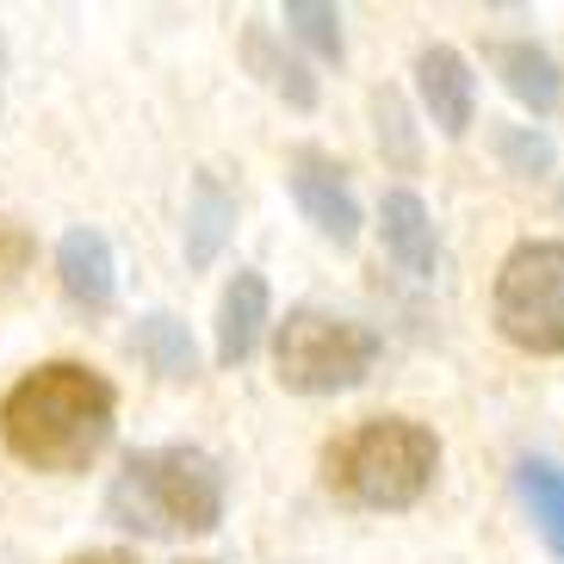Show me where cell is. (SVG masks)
<instances>
[{
  "label": "cell",
  "mask_w": 564,
  "mask_h": 564,
  "mask_svg": "<svg viewBox=\"0 0 564 564\" xmlns=\"http://www.w3.org/2000/svg\"><path fill=\"white\" fill-rule=\"evenodd\" d=\"M236 230V193L217 174L193 181V205H186V267H212Z\"/></svg>",
  "instance_id": "obj_12"
},
{
  "label": "cell",
  "mask_w": 564,
  "mask_h": 564,
  "mask_svg": "<svg viewBox=\"0 0 564 564\" xmlns=\"http://www.w3.org/2000/svg\"><path fill=\"white\" fill-rule=\"evenodd\" d=\"M379 230H384L391 261L403 273H415V280H429L434 273V224H429V205L415 199L410 186H398V193L379 199Z\"/></svg>",
  "instance_id": "obj_11"
},
{
  "label": "cell",
  "mask_w": 564,
  "mask_h": 564,
  "mask_svg": "<svg viewBox=\"0 0 564 564\" xmlns=\"http://www.w3.org/2000/svg\"><path fill=\"white\" fill-rule=\"evenodd\" d=\"M379 360V335L366 329L360 316L323 311V304H299L273 329V366H280V384L299 391V398H335V391H354V384L372 372Z\"/></svg>",
  "instance_id": "obj_4"
},
{
  "label": "cell",
  "mask_w": 564,
  "mask_h": 564,
  "mask_svg": "<svg viewBox=\"0 0 564 564\" xmlns=\"http://www.w3.org/2000/svg\"><path fill=\"white\" fill-rule=\"evenodd\" d=\"M558 205H564V193H558Z\"/></svg>",
  "instance_id": "obj_23"
},
{
  "label": "cell",
  "mask_w": 564,
  "mask_h": 564,
  "mask_svg": "<svg viewBox=\"0 0 564 564\" xmlns=\"http://www.w3.org/2000/svg\"><path fill=\"white\" fill-rule=\"evenodd\" d=\"M118 429V391L82 360L32 366L0 398V441L32 471H87Z\"/></svg>",
  "instance_id": "obj_1"
},
{
  "label": "cell",
  "mask_w": 564,
  "mask_h": 564,
  "mask_svg": "<svg viewBox=\"0 0 564 564\" xmlns=\"http://www.w3.org/2000/svg\"><path fill=\"white\" fill-rule=\"evenodd\" d=\"M372 112H379V143L391 150V162L415 167V137H410V112H403V100L384 87L379 100H372Z\"/></svg>",
  "instance_id": "obj_18"
},
{
  "label": "cell",
  "mask_w": 564,
  "mask_h": 564,
  "mask_svg": "<svg viewBox=\"0 0 564 564\" xmlns=\"http://www.w3.org/2000/svg\"><path fill=\"white\" fill-rule=\"evenodd\" d=\"M497 155L509 162V174H546L552 167V143L533 124H502L497 131Z\"/></svg>",
  "instance_id": "obj_17"
},
{
  "label": "cell",
  "mask_w": 564,
  "mask_h": 564,
  "mask_svg": "<svg viewBox=\"0 0 564 564\" xmlns=\"http://www.w3.org/2000/svg\"><path fill=\"white\" fill-rule=\"evenodd\" d=\"M0 75H7V37H0Z\"/></svg>",
  "instance_id": "obj_21"
},
{
  "label": "cell",
  "mask_w": 564,
  "mask_h": 564,
  "mask_svg": "<svg viewBox=\"0 0 564 564\" xmlns=\"http://www.w3.org/2000/svg\"><path fill=\"white\" fill-rule=\"evenodd\" d=\"M285 25L311 44L316 56H341V13L335 7H316V0H285Z\"/></svg>",
  "instance_id": "obj_16"
},
{
  "label": "cell",
  "mask_w": 564,
  "mask_h": 564,
  "mask_svg": "<svg viewBox=\"0 0 564 564\" xmlns=\"http://www.w3.org/2000/svg\"><path fill=\"white\" fill-rule=\"evenodd\" d=\"M434 471H441V441L403 415H372L323 453V484L354 509H410L429 497Z\"/></svg>",
  "instance_id": "obj_3"
},
{
  "label": "cell",
  "mask_w": 564,
  "mask_h": 564,
  "mask_svg": "<svg viewBox=\"0 0 564 564\" xmlns=\"http://www.w3.org/2000/svg\"><path fill=\"white\" fill-rule=\"evenodd\" d=\"M285 181H292L299 212L316 224V236H329L335 249H354V242H360V199H354V186H348V174H341L335 155L299 150Z\"/></svg>",
  "instance_id": "obj_6"
},
{
  "label": "cell",
  "mask_w": 564,
  "mask_h": 564,
  "mask_svg": "<svg viewBox=\"0 0 564 564\" xmlns=\"http://www.w3.org/2000/svg\"><path fill=\"white\" fill-rule=\"evenodd\" d=\"M25 267H32V236L19 230V224H0V292H7Z\"/></svg>",
  "instance_id": "obj_19"
},
{
  "label": "cell",
  "mask_w": 564,
  "mask_h": 564,
  "mask_svg": "<svg viewBox=\"0 0 564 564\" xmlns=\"http://www.w3.org/2000/svg\"><path fill=\"white\" fill-rule=\"evenodd\" d=\"M267 316H273V299H267V280L254 267H236V280L224 285V304H217V366H242L267 335Z\"/></svg>",
  "instance_id": "obj_9"
},
{
  "label": "cell",
  "mask_w": 564,
  "mask_h": 564,
  "mask_svg": "<svg viewBox=\"0 0 564 564\" xmlns=\"http://www.w3.org/2000/svg\"><path fill=\"white\" fill-rule=\"evenodd\" d=\"M242 56H249L254 75H261L273 94H285L299 112H311V106H316V82L304 75V63H292V56L273 44V32H267V25H249V32H242Z\"/></svg>",
  "instance_id": "obj_15"
},
{
  "label": "cell",
  "mask_w": 564,
  "mask_h": 564,
  "mask_svg": "<svg viewBox=\"0 0 564 564\" xmlns=\"http://www.w3.org/2000/svg\"><path fill=\"white\" fill-rule=\"evenodd\" d=\"M490 68L502 75V87H509L514 100L528 106L533 118L552 112V106L564 100V75L558 63H552L533 37H502V44H490Z\"/></svg>",
  "instance_id": "obj_10"
},
{
  "label": "cell",
  "mask_w": 564,
  "mask_h": 564,
  "mask_svg": "<svg viewBox=\"0 0 564 564\" xmlns=\"http://www.w3.org/2000/svg\"><path fill=\"white\" fill-rule=\"evenodd\" d=\"M106 514L137 540H199L224 521V465L205 447H143L112 471Z\"/></svg>",
  "instance_id": "obj_2"
},
{
  "label": "cell",
  "mask_w": 564,
  "mask_h": 564,
  "mask_svg": "<svg viewBox=\"0 0 564 564\" xmlns=\"http://www.w3.org/2000/svg\"><path fill=\"white\" fill-rule=\"evenodd\" d=\"M131 348H137V360L150 366L155 379H193V372H199V348H193V335H186L181 316H167V311H150L143 323H137Z\"/></svg>",
  "instance_id": "obj_13"
},
{
  "label": "cell",
  "mask_w": 564,
  "mask_h": 564,
  "mask_svg": "<svg viewBox=\"0 0 564 564\" xmlns=\"http://www.w3.org/2000/svg\"><path fill=\"white\" fill-rule=\"evenodd\" d=\"M415 87H422V106L447 137H465L471 118H478V82H471V63H465L453 44H429L415 56Z\"/></svg>",
  "instance_id": "obj_7"
},
{
  "label": "cell",
  "mask_w": 564,
  "mask_h": 564,
  "mask_svg": "<svg viewBox=\"0 0 564 564\" xmlns=\"http://www.w3.org/2000/svg\"><path fill=\"white\" fill-rule=\"evenodd\" d=\"M514 484H521V502H528L540 540L552 546V558H564V465H552V459H521Z\"/></svg>",
  "instance_id": "obj_14"
},
{
  "label": "cell",
  "mask_w": 564,
  "mask_h": 564,
  "mask_svg": "<svg viewBox=\"0 0 564 564\" xmlns=\"http://www.w3.org/2000/svg\"><path fill=\"white\" fill-rule=\"evenodd\" d=\"M186 564H212V558H186Z\"/></svg>",
  "instance_id": "obj_22"
},
{
  "label": "cell",
  "mask_w": 564,
  "mask_h": 564,
  "mask_svg": "<svg viewBox=\"0 0 564 564\" xmlns=\"http://www.w3.org/2000/svg\"><path fill=\"white\" fill-rule=\"evenodd\" d=\"M56 280H63L68 304H82V311H106L112 292H118L112 242H106L100 230H87V224L63 230V242H56Z\"/></svg>",
  "instance_id": "obj_8"
},
{
  "label": "cell",
  "mask_w": 564,
  "mask_h": 564,
  "mask_svg": "<svg viewBox=\"0 0 564 564\" xmlns=\"http://www.w3.org/2000/svg\"><path fill=\"white\" fill-rule=\"evenodd\" d=\"M490 316L509 348L564 354V242H514L497 267Z\"/></svg>",
  "instance_id": "obj_5"
},
{
  "label": "cell",
  "mask_w": 564,
  "mask_h": 564,
  "mask_svg": "<svg viewBox=\"0 0 564 564\" xmlns=\"http://www.w3.org/2000/svg\"><path fill=\"white\" fill-rule=\"evenodd\" d=\"M63 564H137V558L118 552V546H100V552H75V558H63Z\"/></svg>",
  "instance_id": "obj_20"
}]
</instances>
